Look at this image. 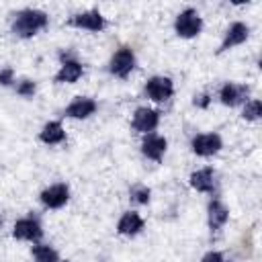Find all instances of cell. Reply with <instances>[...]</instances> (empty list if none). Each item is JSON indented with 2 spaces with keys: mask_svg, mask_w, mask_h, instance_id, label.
<instances>
[{
  "mask_svg": "<svg viewBox=\"0 0 262 262\" xmlns=\"http://www.w3.org/2000/svg\"><path fill=\"white\" fill-rule=\"evenodd\" d=\"M190 186L199 192H213L215 190V172L213 168H201L190 174Z\"/></svg>",
  "mask_w": 262,
  "mask_h": 262,
  "instance_id": "2e32d148",
  "label": "cell"
},
{
  "mask_svg": "<svg viewBox=\"0 0 262 262\" xmlns=\"http://www.w3.org/2000/svg\"><path fill=\"white\" fill-rule=\"evenodd\" d=\"M201 29H203V18H201V14H199L194 8L182 10V12L176 16V20H174V31H176V35L182 37V39H192V37H196V35L201 33Z\"/></svg>",
  "mask_w": 262,
  "mask_h": 262,
  "instance_id": "7a4b0ae2",
  "label": "cell"
},
{
  "mask_svg": "<svg viewBox=\"0 0 262 262\" xmlns=\"http://www.w3.org/2000/svg\"><path fill=\"white\" fill-rule=\"evenodd\" d=\"M166 147H168V141L166 137L162 135H156V133H147L143 143H141V154L147 158V160H154V162H160L166 154Z\"/></svg>",
  "mask_w": 262,
  "mask_h": 262,
  "instance_id": "7c38bea8",
  "label": "cell"
},
{
  "mask_svg": "<svg viewBox=\"0 0 262 262\" xmlns=\"http://www.w3.org/2000/svg\"><path fill=\"white\" fill-rule=\"evenodd\" d=\"M190 147H192V151L196 156L209 158V156H215L223 147V141H221V137L217 133H201V135L192 137Z\"/></svg>",
  "mask_w": 262,
  "mask_h": 262,
  "instance_id": "5b68a950",
  "label": "cell"
},
{
  "mask_svg": "<svg viewBox=\"0 0 262 262\" xmlns=\"http://www.w3.org/2000/svg\"><path fill=\"white\" fill-rule=\"evenodd\" d=\"M149 194H151V190H149L147 186H143V184H135V186L131 188V192H129L131 201L137 203V205H147Z\"/></svg>",
  "mask_w": 262,
  "mask_h": 262,
  "instance_id": "44dd1931",
  "label": "cell"
},
{
  "mask_svg": "<svg viewBox=\"0 0 262 262\" xmlns=\"http://www.w3.org/2000/svg\"><path fill=\"white\" fill-rule=\"evenodd\" d=\"M160 125V113L154 111V108H147V106H139L135 113H133V121H131V127L139 133H151L156 127Z\"/></svg>",
  "mask_w": 262,
  "mask_h": 262,
  "instance_id": "52a82bcc",
  "label": "cell"
},
{
  "mask_svg": "<svg viewBox=\"0 0 262 262\" xmlns=\"http://www.w3.org/2000/svg\"><path fill=\"white\" fill-rule=\"evenodd\" d=\"M201 262H223V254L221 252H207Z\"/></svg>",
  "mask_w": 262,
  "mask_h": 262,
  "instance_id": "cb8c5ba5",
  "label": "cell"
},
{
  "mask_svg": "<svg viewBox=\"0 0 262 262\" xmlns=\"http://www.w3.org/2000/svg\"><path fill=\"white\" fill-rule=\"evenodd\" d=\"M49 23V16L43 12V10H35V8H25L16 14L14 23H12V33L23 37V39H29L33 35H37L41 29H45Z\"/></svg>",
  "mask_w": 262,
  "mask_h": 262,
  "instance_id": "6da1fadb",
  "label": "cell"
},
{
  "mask_svg": "<svg viewBox=\"0 0 262 262\" xmlns=\"http://www.w3.org/2000/svg\"><path fill=\"white\" fill-rule=\"evenodd\" d=\"M59 262H68V260H59Z\"/></svg>",
  "mask_w": 262,
  "mask_h": 262,
  "instance_id": "484cf974",
  "label": "cell"
},
{
  "mask_svg": "<svg viewBox=\"0 0 262 262\" xmlns=\"http://www.w3.org/2000/svg\"><path fill=\"white\" fill-rule=\"evenodd\" d=\"M207 211H209V227H211V231H219L227 223V219H229V211H227V207L219 199H213L209 203Z\"/></svg>",
  "mask_w": 262,
  "mask_h": 262,
  "instance_id": "e0dca14e",
  "label": "cell"
},
{
  "mask_svg": "<svg viewBox=\"0 0 262 262\" xmlns=\"http://www.w3.org/2000/svg\"><path fill=\"white\" fill-rule=\"evenodd\" d=\"M39 139L47 145H55V143H61L66 139V131H63V125L59 121H49L43 125L41 133H39Z\"/></svg>",
  "mask_w": 262,
  "mask_h": 262,
  "instance_id": "ac0fdd59",
  "label": "cell"
},
{
  "mask_svg": "<svg viewBox=\"0 0 262 262\" xmlns=\"http://www.w3.org/2000/svg\"><path fill=\"white\" fill-rule=\"evenodd\" d=\"M209 100H211V98H209V94H201V96H196V98H194V104H196V106H201V108H207V106H209Z\"/></svg>",
  "mask_w": 262,
  "mask_h": 262,
  "instance_id": "d4e9b609",
  "label": "cell"
},
{
  "mask_svg": "<svg viewBox=\"0 0 262 262\" xmlns=\"http://www.w3.org/2000/svg\"><path fill=\"white\" fill-rule=\"evenodd\" d=\"M12 235L16 239H25V242H39L43 237V229L35 217H23L14 223Z\"/></svg>",
  "mask_w": 262,
  "mask_h": 262,
  "instance_id": "ba28073f",
  "label": "cell"
},
{
  "mask_svg": "<svg viewBox=\"0 0 262 262\" xmlns=\"http://www.w3.org/2000/svg\"><path fill=\"white\" fill-rule=\"evenodd\" d=\"M145 94L156 102H164L174 94V82L166 76H154L145 82Z\"/></svg>",
  "mask_w": 262,
  "mask_h": 262,
  "instance_id": "277c9868",
  "label": "cell"
},
{
  "mask_svg": "<svg viewBox=\"0 0 262 262\" xmlns=\"http://www.w3.org/2000/svg\"><path fill=\"white\" fill-rule=\"evenodd\" d=\"M33 258H35V262H59L57 252L47 244H35L33 246Z\"/></svg>",
  "mask_w": 262,
  "mask_h": 262,
  "instance_id": "d6986e66",
  "label": "cell"
},
{
  "mask_svg": "<svg viewBox=\"0 0 262 262\" xmlns=\"http://www.w3.org/2000/svg\"><path fill=\"white\" fill-rule=\"evenodd\" d=\"M135 68V53L131 47H121L113 57H111V63H108V70L113 76L117 78H127Z\"/></svg>",
  "mask_w": 262,
  "mask_h": 262,
  "instance_id": "3957f363",
  "label": "cell"
},
{
  "mask_svg": "<svg viewBox=\"0 0 262 262\" xmlns=\"http://www.w3.org/2000/svg\"><path fill=\"white\" fill-rule=\"evenodd\" d=\"M260 115H262V102H260L258 98L248 100V102H246V106H244L242 117H244L246 121H258V119H260Z\"/></svg>",
  "mask_w": 262,
  "mask_h": 262,
  "instance_id": "ffe728a7",
  "label": "cell"
},
{
  "mask_svg": "<svg viewBox=\"0 0 262 262\" xmlns=\"http://www.w3.org/2000/svg\"><path fill=\"white\" fill-rule=\"evenodd\" d=\"M14 82V70L12 68H2L0 70V86H10Z\"/></svg>",
  "mask_w": 262,
  "mask_h": 262,
  "instance_id": "603a6c76",
  "label": "cell"
},
{
  "mask_svg": "<svg viewBox=\"0 0 262 262\" xmlns=\"http://www.w3.org/2000/svg\"><path fill=\"white\" fill-rule=\"evenodd\" d=\"M82 74H84L82 63L78 59L61 53V68L55 74V82L57 84H74V82H78L82 78Z\"/></svg>",
  "mask_w": 262,
  "mask_h": 262,
  "instance_id": "8992f818",
  "label": "cell"
},
{
  "mask_svg": "<svg viewBox=\"0 0 262 262\" xmlns=\"http://www.w3.org/2000/svg\"><path fill=\"white\" fill-rule=\"evenodd\" d=\"M39 199H41L43 207H47V209H59V207H63L70 201V188L66 184H61V182L59 184H51V186H47L39 194Z\"/></svg>",
  "mask_w": 262,
  "mask_h": 262,
  "instance_id": "9c48e42d",
  "label": "cell"
},
{
  "mask_svg": "<svg viewBox=\"0 0 262 262\" xmlns=\"http://www.w3.org/2000/svg\"><path fill=\"white\" fill-rule=\"evenodd\" d=\"M35 90H37V86H35V82H31V80H23V82L16 84V92H18L20 96H25V98L33 96Z\"/></svg>",
  "mask_w": 262,
  "mask_h": 262,
  "instance_id": "7402d4cb",
  "label": "cell"
},
{
  "mask_svg": "<svg viewBox=\"0 0 262 262\" xmlns=\"http://www.w3.org/2000/svg\"><path fill=\"white\" fill-rule=\"evenodd\" d=\"M68 25L72 27H78V29H88V31H102L106 20L104 16L98 12V10H86V12H80V14H74Z\"/></svg>",
  "mask_w": 262,
  "mask_h": 262,
  "instance_id": "8fae6325",
  "label": "cell"
},
{
  "mask_svg": "<svg viewBox=\"0 0 262 262\" xmlns=\"http://www.w3.org/2000/svg\"><path fill=\"white\" fill-rule=\"evenodd\" d=\"M94 111H96V102H94L92 98L78 96V98H74V100L66 106L63 115L70 117V119H88L90 115H94Z\"/></svg>",
  "mask_w": 262,
  "mask_h": 262,
  "instance_id": "4fadbf2b",
  "label": "cell"
},
{
  "mask_svg": "<svg viewBox=\"0 0 262 262\" xmlns=\"http://www.w3.org/2000/svg\"><path fill=\"white\" fill-rule=\"evenodd\" d=\"M143 225H145V221H143V217L139 213L127 211V213L121 215V219L117 223V231L121 235H137L143 229Z\"/></svg>",
  "mask_w": 262,
  "mask_h": 262,
  "instance_id": "9a60e30c",
  "label": "cell"
},
{
  "mask_svg": "<svg viewBox=\"0 0 262 262\" xmlns=\"http://www.w3.org/2000/svg\"><path fill=\"white\" fill-rule=\"evenodd\" d=\"M250 94V88L246 84H235V82H227L223 84V88L219 90V100L225 106H237L242 104Z\"/></svg>",
  "mask_w": 262,
  "mask_h": 262,
  "instance_id": "30bf717a",
  "label": "cell"
},
{
  "mask_svg": "<svg viewBox=\"0 0 262 262\" xmlns=\"http://www.w3.org/2000/svg\"><path fill=\"white\" fill-rule=\"evenodd\" d=\"M248 35H250L248 25H244V23H233V25L227 29V33H225V37H223V41H221L219 53H223V51H227V49H231V47L242 45V43L248 39Z\"/></svg>",
  "mask_w": 262,
  "mask_h": 262,
  "instance_id": "5bb4252c",
  "label": "cell"
}]
</instances>
